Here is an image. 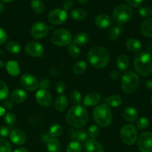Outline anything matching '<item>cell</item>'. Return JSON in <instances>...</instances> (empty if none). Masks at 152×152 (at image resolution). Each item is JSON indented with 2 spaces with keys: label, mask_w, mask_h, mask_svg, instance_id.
I'll list each match as a JSON object with an SVG mask.
<instances>
[{
  "label": "cell",
  "mask_w": 152,
  "mask_h": 152,
  "mask_svg": "<svg viewBox=\"0 0 152 152\" xmlns=\"http://www.w3.org/2000/svg\"><path fill=\"white\" fill-rule=\"evenodd\" d=\"M86 16H87V13L83 9L77 8L70 12V16L72 17V19L77 21L83 20L84 19H86Z\"/></svg>",
  "instance_id": "cell-31"
},
{
  "label": "cell",
  "mask_w": 152,
  "mask_h": 152,
  "mask_svg": "<svg viewBox=\"0 0 152 152\" xmlns=\"http://www.w3.org/2000/svg\"><path fill=\"white\" fill-rule=\"evenodd\" d=\"M122 89L124 93L131 94L134 93L139 88L140 79L134 71H126L122 75Z\"/></svg>",
  "instance_id": "cell-5"
},
{
  "label": "cell",
  "mask_w": 152,
  "mask_h": 152,
  "mask_svg": "<svg viewBox=\"0 0 152 152\" xmlns=\"http://www.w3.org/2000/svg\"><path fill=\"white\" fill-rule=\"evenodd\" d=\"M100 130L99 128L96 126V125H92L89 126V129H88V137L91 138V139H95L99 136Z\"/></svg>",
  "instance_id": "cell-40"
},
{
  "label": "cell",
  "mask_w": 152,
  "mask_h": 152,
  "mask_svg": "<svg viewBox=\"0 0 152 152\" xmlns=\"http://www.w3.org/2000/svg\"><path fill=\"white\" fill-rule=\"evenodd\" d=\"M89 63L95 68H102L107 66L110 61L108 50L101 46H95L89 50L87 54Z\"/></svg>",
  "instance_id": "cell-2"
},
{
  "label": "cell",
  "mask_w": 152,
  "mask_h": 152,
  "mask_svg": "<svg viewBox=\"0 0 152 152\" xmlns=\"http://www.w3.org/2000/svg\"><path fill=\"white\" fill-rule=\"evenodd\" d=\"M146 52L152 54V42H150L146 45Z\"/></svg>",
  "instance_id": "cell-54"
},
{
  "label": "cell",
  "mask_w": 152,
  "mask_h": 152,
  "mask_svg": "<svg viewBox=\"0 0 152 152\" xmlns=\"http://www.w3.org/2000/svg\"><path fill=\"white\" fill-rule=\"evenodd\" d=\"M151 106H152V96H151Z\"/></svg>",
  "instance_id": "cell-61"
},
{
  "label": "cell",
  "mask_w": 152,
  "mask_h": 152,
  "mask_svg": "<svg viewBox=\"0 0 152 152\" xmlns=\"http://www.w3.org/2000/svg\"><path fill=\"white\" fill-rule=\"evenodd\" d=\"M3 105H4V108H7V109H11L13 108V102L11 100H9V99H4V102H3Z\"/></svg>",
  "instance_id": "cell-52"
},
{
  "label": "cell",
  "mask_w": 152,
  "mask_h": 152,
  "mask_svg": "<svg viewBox=\"0 0 152 152\" xmlns=\"http://www.w3.org/2000/svg\"><path fill=\"white\" fill-rule=\"evenodd\" d=\"M31 6L33 11L37 14L43 13L45 10V4L42 0H32Z\"/></svg>",
  "instance_id": "cell-33"
},
{
  "label": "cell",
  "mask_w": 152,
  "mask_h": 152,
  "mask_svg": "<svg viewBox=\"0 0 152 152\" xmlns=\"http://www.w3.org/2000/svg\"><path fill=\"white\" fill-rule=\"evenodd\" d=\"M126 2H128V4L131 6L134 7H137L139 6H140L142 3L143 0H125Z\"/></svg>",
  "instance_id": "cell-47"
},
{
  "label": "cell",
  "mask_w": 152,
  "mask_h": 152,
  "mask_svg": "<svg viewBox=\"0 0 152 152\" xmlns=\"http://www.w3.org/2000/svg\"><path fill=\"white\" fill-rule=\"evenodd\" d=\"M35 99L37 103L43 107H49L52 105V97L47 90L40 89L35 94Z\"/></svg>",
  "instance_id": "cell-14"
},
{
  "label": "cell",
  "mask_w": 152,
  "mask_h": 152,
  "mask_svg": "<svg viewBox=\"0 0 152 152\" xmlns=\"http://www.w3.org/2000/svg\"><path fill=\"white\" fill-rule=\"evenodd\" d=\"M13 152H29V151H28V150L25 148H17V149L15 150Z\"/></svg>",
  "instance_id": "cell-56"
},
{
  "label": "cell",
  "mask_w": 152,
  "mask_h": 152,
  "mask_svg": "<svg viewBox=\"0 0 152 152\" xmlns=\"http://www.w3.org/2000/svg\"><path fill=\"white\" fill-rule=\"evenodd\" d=\"M110 77H111L113 80H119V79L122 78V75L120 74V73H119L118 71H116V70L112 71V72L110 73Z\"/></svg>",
  "instance_id": "cell-51"
},
{
  "label": "cell",
  "mask_w": 152,
  "mask_h": 152,
  "mask_svg": "<svg viewBox=\"0 0 152 152\" xmlns=\"http://www.w3.org/2000/svg\"><path fill=\"white\" fill-rule=\"evenodd\" d=\"M140 31L144 37L152 38V18L147 19L142 23Z\"/></svg>",
  "instance_id": "cell-24"
},
{
  "label": "cell",
  "mask_w": 152,
  "mask_h": 152,
  "mask_svg": "<svg viewBox=\"0 0 152 152\" xmlns=\"http://www.w3.org/2000/svg\"><path fill=\"white\" fill-rule=\"evenodd\" d=\"M68 53L72 58H77L80 55V49L77 45L72 43L68 47Z\"/></svg>",
  "instance_id": "cell-37"
},
{
  "label": "cell",
  "mask_w": 152,
  "mask_h": 152,
  "mask_svg": "<svg viewBox=\"0 0 152 152\" xmlns=\"http://www.w3.org/2000/svg\"><path fill=\"white\" fill-rule=\"evenodd\" d=\"M25 51L27 54L33 57H40L44 53V48L37 42H30L25 46Z\"/></svg>",
  "instance_id": "cell-13"
},
{
  "label": "cell",
  "mask_w": 152,
  "mask_h": 152,
  "mask_svg": "<svg viewBox=\"0 0 152 152\" xmlns=\"http://www.w3.org/2000/svg\"><path fill=\"white\" fill-rule=\"evenodd\" d=\"M85 152H104V148L100 142L95 139L87 140L83 145Z\"/></svg>",
  "instance_id": "cell-15"
},
{
  "label": "cell",
  "mask_w": 152,
  "mask_h": 152,
  "mask_svg": "<svg viewBox=\"0 0 152 152\" xmlns=\"http://www.w3.org/2000/svg\"><path fill=\"white\" fill-rule=\"evenodd\" d=\"M95 24L100 29H106V28H108L111 25V18L108 15L104 14V13L99 14L95 17Z\"/></svg>",
  "instance_id": "cell-17"
},
{
  "label": "cell",
  "mask_w": 152,
  "mask_h": 152,
  "mask_svg": "<svg viewBox=\"0 0 152 152\" xmlns=\"http://www.w3.org/2000/svg\"><path fill=\"white\" fill-rule=\"evenodd\" d=\"M93 119L96 124L103 128L108 127L112 123V112L107 104H100L94 108Z\"/></svg>",
  "instance_id": "cell-4"
},
{
  "label": "cell",
  "mask_w": 152,
  "mask_h": 152,
  "mask_svg": "<svg viewBox=\"0 0 152 152\" xmlns=\"http://www.w3.org/2000/svg\"><path fill=\"white\" fill-rule=\"evenodd\" d=\"M10 140L13 143L16 144L17 145H22L25 143L26 137H25V133L19 129H15L13 130L10 133Z\"/></svg>",
  "instance_id": "cell-19"
},
{
  "label": "cell",
  "mask_w": 152,
  "mask_h": 152,
  "mask_svg": "<svg viewBox=\"0 0 152 152\" xmlns=\"http://www.w3.org/2000/svg\"><path fill=\"white\" fill-rule=\"evenodd\" d=\"M130 60L128 56L125 54L119 55L116 59V66L119 71H126L129 67Z\"/></svg>",
  "instance_id": "cell-26"
},
{
  "label": "cell",
  "mask_w": 152,
  "mask_h": 152,
  "mask_svg": "<svg viewBox=\"0 0 152 152\" xmlns=\"http://www.w3.org/2000/svg\"><path fill=\"white\" fill-rule=\"evenodd\" d=\"M69 99L72 103L74 105H80L82 99L81 94H80L78 91H76V90L72 91L71 93H70L69 94Z\"/></svg>",
  "instance_id": "cell-36"
},
{
  "label": "cell",
  "mask_w": 152,
  "mask_h": 152,
  "mask_svg": "<svg viewBox=\"0 0 152 152\" xmlns=\"http://www.w3.org/2000/svg\"><path fill=\"white\" fill-rule=\"evenodd\" d=\"M9 129L4 126H0V137H6L9 135Z\"/></svg>",
  "instance_id": "cell-48"
},
{
  "label": "cell",
  "mask_w": 152,
  "mask_h": 152,
  "mask_svg": "<svg viewBox=\"0 0 152 152\" xmlns=\"http://www.w3.org/2000/svg\"><path fill=\"white\" fill-rule=\"evenodd\" d=\"M27 94L22 89H16L10 94V100L16 103H21L26 100Z\"/></svg>",
  "instance_id": "cell-22"
},
{
  "label": "cell",
  "mask_w": 152,
  "mask_h": 152,
  "mask_svg": "<svg viewBox=\"0 0 152 152\" xmlns=\"http://www.w3.org/2000/svg\"><path fill=\"white\" fill-rule=\"evenodd\" d=\"M2 1H4V2L9 3V2H11V1H13V0H2Z\"/></svg>",
  "instance_id": "cell-60"
},
{
  "label": "cell",
  "mask_w": 152,
  "mask_h": 152,
  "mask_svg": "<svg viewBox=\"0 0 152 152\" xmlns=\"http://www.w3.org/2000/svg\"><path fill=\"white\" fill-rule=\"evenodd\" d=\"M63 133V128L59 124H54L51 126L49 130V135L52 138H56L61 136Z\"/></svg>",
  "instance_id": "cell-32"
},
{
  "label": "cell",
  "mask_w": 152,
  "mask_h": 152,
  "mask_svg": "<svg viewBox=\"0 0 152 152\" xmlns=\"http://www.w3.org/2000/svg\"><path fill=\"white\" fill-rule=\"evenodd\" d=\"M122 97L119 95L116 94L111 95L106 99V104L109 107H112V108H117L122 104Z\"/></svg>",
  "instance_id": "cell-30"
},
{
  "label": "cell",
  "mask_w": 152,
  "mask_h": 152,
  "mask_svg": "<svg viewBox=\"0 0 152 152\" xmlns=\"http://www.w3.org/2000/svg\"><path fill=\"white\" fill-rule=\"evenodd\" d=\"M139 14L143 18H149L151 17L152 16V9L149 7H142L139 9Z\"/></svg>",
  "instance_id": "cell-41"
},
{
  "label": "cell",
  "mask_w": 152,
  "mask_h": 152,
  "mask_svg": "<svg viewBox=\"0 0 152 152\" xmlns=\"http://www.w3.org/2000/svg\"><path fill=\"white\" fill-rule=\"evenodd\" d=\"M49 31V26L43 22H37L32 25L31 29V37L35 39H40L46 37Z\"/></svg>",
  "instance_id": "cell-12"
},
{
  "label": "cell",
  "mask_w": 152,
  "mask_h": 152,
  "mask_svg": "<svg viewBox=\"0 0 152 152\" xmlns=\"http://www.w3.org/2000/svg\"><path fill=\"white\" fill-rule=\"evenodd\" d=\"M137 146L142 152H152V133H142L137 140Z\"/></svg>",
  "instance_id": "cell-9"
},
{
  "label": "cell",
  "mask_w": 152,
  "mask_h": 152,
  "mask_svg": "<svg viewBox=\"0 0 152 152\" xmlns=\"http://www.w3.org/2000/svg\"><path fill=\"white\" fill-rule=\"evenodd\" d=\"M88 1L89 0H78L79 2L81 3V4H86V3L88 2Z\"/></svg>",
  "instance_id": "cell-59"
},
{
  "label": "cell",
  "mask_w": 152,
  "mask_h": 152,
  "mask_svg": "<svg viewBox=\"0 0 152 152\" xmlns=\"http://www.w3.org/2000/svg\"><path fill=\"white\" fill-rule=\"evenodd\" d=\"M20 84L24 89L28 91H34L40 87L38 80L30 74H25L21 77Z\"/></svg>",
  "instance_id": "cell-10"
},
{
  "label": "cell",
  "mask_w": 152,
  "mask_h": 152,
  "mask_svg": "<svg viewBox=\"0 0 152 152\" xmlns=\"http://www.w3.org/2000/svg\"><path fill=\"white\" fill-rule=\"evenodd\" d=\"M68 136L72 141H78L80 142H86L88 138V134L83 130H75L71 129L68 132Z\"/></svg>",
  "instance_id": "cell-16"
},
{
  "label": "cell",
  "mask_w": 152,
  "mask_h": 152,
  "mask_svg": "<svg viewBox=\"0 0 152 152\" xmlns=\"http://www.w3.org/2000/svg\"><path fill=\"white\" fill-rule=\"evenodd\" d=\"M145 87L149 91H152V80H148L145 83Z\"/></svg>",
  "instance_id": "cell-53"
},
{
  "label": "cell",
  "mask_w": 152,
  "mask_h": 152,
  "mask_svg": "<svg viewBox=\"0 0 152 152\" xmlns=\"http://www.w3.org/2000/svg\"><path fill=\"white\" fill-rule=\"evenodd\" d=\"M4 121L9 126H13L15 124L16 121V117L13 113L8 112L5 114L4 117Z\"/></svg>",
  "instance_id": "cell-44"
},
{
  "label": "cell",
  "mask_w": 152,
  "mask_h": 152,
  "mask_svg": "<svg viewBox=\"0 0 152 152\" xmlns=\"http://www.w3.org/2000/svg\"><path fill=\"white\" fill-rule=\"evenodd\" d=\"M69 105V101L66 96L63 94H61L56 98L55 102V107L59 112H63L67 109Z\"/></svg>",
  "instance_id": "cell-20"
},
{
  "label": "cell",
  "mask_w": 152,
  "mask_h": 152,
  "mask_svg": "<svg viewBox=\"0 0 152 152\" xmlns=\"http://www.w3.org/2000/svg\"><path fill=\"white\" fill-rule=\"evenodd\" d=\"M138 112H137V109L134 108V107H127L123 112V117L126 121L129 122V123H134V122L137 121L138 119Z\"/></svg>",
  "instance_id": "cell-21"
},
{
  "label": "cell",
  "mask_w": 152,
  "mask_h": 152,
  "mask_svg": "<svg viewBox=\"0 0 152 152\" xmlns=\"http://www.w3.org/2000/svg\"><path fill=\"white\" fill-rule=\"evenodd\" d=\"M47 150L49 152H61V145L55 138H50L46 142Z\"/></svg>",
  "instance_id": "cell-28"
},
{
  "label": "cell",
  "mask_w": 152,
  "mask_h": 152,
  "mask_svg": "<svg viewBox=\"0 0 152 152\" xmlns=\"http://www.w3.org/2000/svg\"><path fill=\"white\" fill-rule=\"evenodd\" d=\"M3 8H4V5H3V3L0 1V13L2 11Z\"/></svg>",
  "instance_id": "cell-58"
},
{
  "label": "cell",
  "mask_w": 152,
  "mask_h": 152,
  "mask_svg": "<svg viewBox=\"0 0 152 152\" xmlns=\"http://www.w3.org/2000/svg\"><path fill=\"white\" fill-rule=\"evenodd\" d=\"M7 39V34H6V32L2 29V28H0V45L5 42Z\"/></svg>",
  "instance_id": "cell-49"
},
{
  "label": "cell",
  "mask_w": 152,
  "mask_h": 152,
  "mask_svg": "<svg viewBox=\"0 0 152 152\" xmlns=\"http://www.w3.org/2000/svg\"><path fill=\"white\" fill-rule=\"evenodd\" d=\"M55 90L59 94H63L66 90V85L63 81L58 82L55 85Z\"/></svg>",
  "instance_id": "cell-45"
},
{
  "label": "cell",
  "mask_w": 152,
  "mask_h": 152,
  "mask_svg": "<svg viewBox=\"0 0 152 152\" xmlns=\"http://www.w3.org/2000/svg\"><path fill=\"white\" fill-rule=\"evenodd\" d=\"M50 87V82L47 79H43L40 81V89H43V90H47Z\"/></svg>",
  "instance_id": "cell-46"
},
{
  "label": "cell",
  "mask_w": 152,
  "mask_h": 152,
  "mask_svg": "<svg viewBox=\"0 0 152 152\" xmlns=\"http://www.w3.org/2000/svg\"><path fill=\"white\" fill-rule=\"evenodd\" d=\"M126 48L129 51L133 52V53H137V52H140L142 48V45L141 42L137 39H129L127 40L126 42Z\"/></svg>",
  "instance_id": "cell-23"
},
{
  "label": "cell",
  "mask_w": 152,
  "mask_h": 152,
  "mask_svg": "<svg viewBox=\"0 0 152 152\" xmlns=\"http://www.w3.org/2000/svg\"><path fill=\"white\" fill-rule=\"evenodd\" d=\"M86 68H87V64L85 61H78L77 62H76L75 64L73 66V72L74 74H81L84 72L86 70Z\"/></svg>",
  "instance_id": "cell-35"
},
{
  "label": "cell",
  "mask_w": 152,
  "mask_h": 152,
  "mask_svg": "<svg viewBox=\"0 0 152 152\" xmlns=\"http://www.w3.org/2000/svg\"><path fill=\"white\" fill-rule=\"evenodd\" d=\"M7 73L12 77H16L21 72L20 67L16 61H8L5 65Z\"/></svg>",
  "instance_id": "cell-25"
},
{
  "label": "cell",
  "mask_w": 152,
  "mask_h": 152,
  "mask_svg": "<svg viewBox=\"0 0 152 152\" xmlns=\"http://www.w3.org/2000/svg\"><path fill=\"white\" fill-rule=\"evenodd\" d=\"M6 49L12 54H17L20 52L21 47L18 42L15 41H10L6 45Z\"/></svg>",
  "instance_id": "cell-34"
},
{
  "label": "cell",
  "mask_w": 152,
  "mask_h": 152,
  "mask_svg": "<svg viewBox=\"0 0 152 152\" xmlns=\"http://www.w3.org/2000/svg\"><path fill=\"white\" fill-rule=\"evenodd\" d=\"M120 137L122 142L126 145H134L137 140V129L131 124L125 125L121 129Z\"/></svg>",
  "instance_id": "cell-8"
},
{
  "label": "cell",
  "mask_w": 152,
  "mask_h": 152,
  "mask_svg": "<svg viewBox=\"0 0 152 152\" xmlns=\"http://www.w3.org/2000/svg\"><path fill=\"white\" fill-rule=\"evenodd\" d=\"M101 100V95L98 92H91L86 94L83 98V105L86 107L96 105Z\"/></svg>",
  "instance_id": "cell-18"
},
{
  "label": "cell",
  "mask_w": 152,
  "mask_h": 152,
  "mask_svg": "<svg viewBox=\"0 0 152 152\" xmlns=\"http://www.w3.org/2000/svg\"><path fill=\"white\" fill-rule=\"evenodd\" d=\"M67 13L63 9H54L51 10L48 16L49 21L53 25H62L67 19Z\"/></svg>",
  "instance_id": "cell-11"
},
{
  "label": "cell",
  "mask_w": 152,
  "mask_h": 152,
  "mask_svg": "<svg viewBox=\"0 0 152 152\" xmlns=\"http://www.w3.org/2000/svg\"><path fill=\"white\" fill-rule=\"evenodd\" d=\"M73 4L74 3H73L72 0H66L63 2V10L66 11L70 10L73 7Z\"/></svg>",
  "instance_id": "cell-50"
},
{
  "label": "cell",
  "mask_w": 152,
  "mask_h": 152,
  "mask_svg": "<svg viewBox=\"0 0 152 152\" xmlns=\"http://www.w3.org/2000/svg\"><path fill=\"white\" fill-rule=\"evenodd\" d=\"M8 94V87L5 83L0 80V100H4L7 99Z\"/></svg>",
  "instance_id": "cell-39"
},
{
  "label": "cell",
  "mask_w": 152,
  "mask_h": 152,
  "mask_svg": "<svg viewBox=\"0 0 152 152\" xmlns=\"http://www.w3.org/2000/svg\"><path fill=\"white\" fill-rule=\"evenodd\" d=\"M133 16V10L126 4L116 6L113 11V19L118 25H122L131 20Z\"/></svg>",
  "instance_id": "cell-6"
},
{
  "label": "cell",
  "mask_w": 152,
  "mask_h": 152,
  "mask_svg": "<svg viewBox=\"0 0 152 152\" xmlns=\"http://www.w3.org/2000/svg\"><path fill=\"white\" fill-rule=\"evenodd\" d=\"M89 39V37L87 34L84 32H80L75 37L72 43L77 45H84L86 43H88Z\"/></svg>",
  "instance_id": "cell-29"
},
{
  "label": "cell",
  "mask_w": 152,
  "mask_h": 152,
  "mask_svg": "<svg viewBox=\"0 0 152 152\" xmlns=\"http://www.w3.org/2000/svg\"><path fill=\"white\" fill-rule=\"evenodd\" d=\"M49 139H50V137H49V135H46V134H43V135H42V137H41V140H42L43 141V142H48V140H49Z\"/></svg>",
  "instance_id": "cell-55"
},
{
  "label": "cell",
  "mask_w": 152,
  "mask_h": 152,
  "mask_svg": "<svg viewBox=\"0 0 152 152\" xmlns=\"http://www.w3.org/2000/svg\"><path fill=\"white\" fill-rule=\"evenodd\" d=\"M134 66L137 72L143 77L152 74V54L146 51L139 52L134 56Z\"/></svg>",
  "instance_id": "cell-3"
},
{
  "label": "cell",
  "mask_w": 152,
  "mask_h": 152,
  "mask_svg": "<svg viewBox=\"0 0 152 152\" xmlns=\"http://www.w3.org/2000/svg\"><path fill=\"white\" fill-rule=\"evenodd\" d=\"M150 124V120L147 118V117H141L139 119L137 122V127L139 129H147Z\"/></svg>",
  "instance_id": "cell-42"
},
{
  "label": "cell",
  "mask_w": 152,
  "mask_h": 152,
  "mask_svg": "<svg viewBox=\"0 0 152 152\" xmlns=\"http://www.w3.org/2000/svg\"><path fill=\"white\" fill-rule=\"evenodd\" d=\"M0 152H11L10 142L2 138H0Z\"/></svg>",
  "instance_id": "cell-43"
},
{
  "label": "cell",
  "mask_w": 152,
  "mask_h": 152,
  "mask_svg": "<svg viewBox=\"0 0 152 152\" xmlns=\"http://www.w3.org/2000/svg\"><path fill=\"white\" fill-rule=\"evenodd\" d=\"M123 31V27L121 25H117L110 28L108 31V37L110 39L115 41L120 37L121 34Z\"/></svg>",
  "instance_id": "cell-27"
},
{
  "label": "cell",
  "mask_w": 152,
  "mask_h": 152,
  "mask_svg": "<svg viewBox=\"0 0 152 152\" xmlns=\"http://www.w3.org/2000/svg\"><path fill=\"white\" fill-rule=\"evenodd\" d=\"M5 114V109L3 107H0V117Z\"/></svg>",
  "instance_id": "cell-57"
},
{
  "label": "cell",
  "mask_w": 152,
  "mask_h": 152,
  "mask_svg": "<svg viewBox=\"0 0 152 152\" xmlns=\"http://www.w3.org/2000/svg\"><path fill=\"white\" fill-rule=\"evenodd\" d=\"M89 114L83 106L80 105L72 107L66 115V121L73 129H80L87 123Z\"/></svg>",
  "instance_id": "cell-1"
},
{
  "label": "cell",
  "mask_w": 152,
  "mask_h": 152,
  "mask_svg": "<svg viewBox=\"0 0 152 152\" xmlns=\"http://www.w3.org/2000/svg\"><path fill=\"white\" fill-rule=\"evenodd\" d=\"M82 145L78 141H72L66 148V152H81Z\"/></svg>",
  "instance_id": "cell-38"
},
{
  "label": "cell",
  "mask_w": 152,
  "mask_h": 152,
  "mask_svg": "<svg viewBox=\"0 0 152 152\" xmlns=\"http://www.w3.org/2000/svg\"><path fill=\"white\" fill-rule=\"evenodd\" d=\"M51 40L54 45L62 47V46L69 45L72 42V37L71 33L68 30L60 28L52 33Z\"/></svg>",
  "instance_id": "cell-7"
}]
</instances>
